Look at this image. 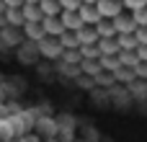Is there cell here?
<instances>
[{"label":"cell","mask_w":147,"mask_h":142,"mask_svg":"<svg viewBox=\"0 0 147 142\" xmlns=\"http://www.w3.org/2000/svg\"><path fill=\"white\" fill-rule=\"evenodd\" d=\"M39 52H41V57H47V60H62L65 47H62L59 36H47V39L39 41Z\"/></svg>","instance_id":"6da1fadb"},{"label":"cell","mask_w":147,"mask_h":142,"mask_svg":"<svg viewBox=\"0 0 147 142\" xmlns=\"http://www.w3.org/2000/svg\"><path fill=\"white\" fill-rule=\"evenodd\" d=\"M98 10L103 18H116L124 13V3L121 0H98Z\"/></svg>","instance_id":"7a4b0ae2"},{"label":"cell","mask_w":147,"mask_h":142,"mask_svg":"<svg viewBox=\"0 0 147 142\" xmlns=\"http://www.w3.org/2000/svg\"><path fill=\"white\" fill-rule=\"evenodd\" d=\"M59 18H62V23H65L67 31H80V28L85 26L83 18H80V10H62Z\"/></svg>","instance_id":"3957f363"},{"label":"cell","mask_w":147,"mask_h":142,"mask_svg":"<svg viewBox=\"0 0 147 142\" xmlns=\"http://www.w3.org/2000/svg\"><path fill=\"white\" fill-rule=\"evenodd\" d=\"M114 23H116V31H119V34H134V31L140 28L132 13H121V16H116Z\"/></svg>","instance_id":"277c9868"},{"label":"cell","mask_w":147,"mask_h":142,"mask_svg":"<svg viewBox=\"0 0 147 142\" xmlns=\"http://www.w3.org/2000/svg\"><path fill=\"white\" fill-rule=\"evenodd\" d=\"M44 31H47V36H62L67 28H65V23H62V18L59 16H44Z\"/></svg>","instance_id":"5b68a950"},{"label":"cell","mask_w":147,"mask_h":142,"mask_svg":"<svg viewBox=\"0 0 147 142\" xmlns=\"http://www.w3.org/2000/svg\"><path fill=\"white\" fill-rule=\"evenodd\" d=\"M80 18L85 26H98V21H103L98 5H80Z\"/></svg>","instance_id":"8992f818"},{"label":"cell","mask_w":147,"mask_h":142,"mask_svg":"<svg viewBox=\"0 0 147 142\" xmlns=\"http://www.w3.org/2000/svg\"><path fill=\"white\" fill-rule=\"evenodd\" d=\"M23 34H26L28 41H41V39H47V31H44V23H41V21H28V23L23 26Z\"/></svg>","instance_id":"52a82bcc"},{"label":"cell","mask_w":147,"mask_h":142,"mask_svg":"<svg viewBox=\"0 0 147 142\" xmlns=\"http://www.w3.org/2000/svg\"><path fill=\"white\" fill-rule=\"evenodd\" d=\"M0 39H3V44H8V47H21L23 41H21V34H18V28L16 26H5V28H0Z\"/></svg>","instance_id":"ba28073f"},{"label":"cell","mask_w":147,"mask_h":142,"mask_svg":"<svg viewBox=\"0 0 147 142\" xmlns=\"http://www.w3.org/2000/svg\"><path fill=\"white\" fill-rule=\"evenodd\" d=\"M5 21H8V26L23 28V26H26V16H23V8H8V10H5Z\"/></svg>","instance_id":"9c48e42d"},{"label":"cell","mask_w":147,"mask_h":142,"mask_svg":"<svg viewBox=\"0 0 147 142\" xmlns=\"http://www.w3.org/2000/svg\"><path fill=\"white\" fill-rule=\"evenodd\" d=\"M96 31H98V36H101V39H111V36H116V34H119V31H116L114 18H103V21H98Z\"/></svg>","instance_id":"30bf717a"},{"label":"cell","mask_w":147,"mask_h":142,"mask_svg":"<svg viewBox=\"0 0 147 142\" xmlns=\"http://www.w3.org/2000/svg\"><path fill=\"white\" fill-rule=\"evenodd\" d=\"M78 39H80V47H83V44H98V41H101L96 26H83V28L78 31Z\"/></svg>","instance_id":"8fae6325"},{"label":"cell","mask_w":147,"mask_h":142,"mask_svg":"<svg viewBox=\"0 0 147 142\" xmlns=\"http://www.w3.org/2000/svg\"><path fill=\"white\" fill-rule=\"evenodd\" d=\"M80 72L88 75V78H98V75L103 72L101 60H83V62H80Z\"/></svg>","instance_id":"7c38bea8"},{"label":"cell","mask_w":147,"mask_h":142,"mask_svg":"<svg viewBox=\"0 0 147 142\" xmlns=\"http://www.w3.org/2000/svg\"><path fill=\"white\" fill-rule=\"evenodd\" d=\"M114 75H116V83H124V85H132L137 80V70L134 67H119Z\"/></svg>","instance_id":"4fadbf2b"},{"label":"cell","mask_w":147,"mask_h":142,"mask_svg":"<svg viewBox=\"0 0 147 142\" xmlns=\"http://www.w3.org/2000/svg\"><path fill=\"white\" fill-rule=\"evenodd\" d=\"M23 16H26V23L28 21H44V13H41L39 3H26L23 5Z\"/></svg>","instance_id":"5bb4252c"},{"label":"cell","mask_w":147,"mask_h":142,"mask_svg":"<svg viewBox=\"0 0 147 142\" xmlns=\"http://www.w3.org/2000/svg\"><path fill=\"white\" fill-rule=\"evenodd\" d=\"M116 39H119V47L127 49V52H137V47H140L134 34H116Z\"/></svg>","instance_id":"9a60e30c"},{"label":"cell","mask_w":147,"mask_h":142,"mask_svg":"<svg viewBox=\"0 0 147 142\" xmlns=\"http://www.w3.org/2000/svg\"><path fill=\"white\" fill-rule=\"evenodd\" d=\"M98 47H101V54H119V52H121V47H119V39H116V36H111V39H101V41H98Z\"/></svg>","instance_id":"2e32d148"},{"label":"cell","mask_w":147,"mask_h":142,"mask_svg":"<svg viewBox=\"0 0 147 142\" xmlns=\"http://www.w3.org/2000/svg\"><path fill=\"white\" fill-rule=\"evenodd\" d=\"M101 67H103L106 72H116V70L121 67L119 54H101Z\"/></svg>","instance_id":"e0dca14e"},{"label":"cell","mask_w":147,"mask_h":142,"mask_svg":"<svg viewBox=\"0 0 147 142\" xmlns=\"http://www.w3.org/2000/svg\"><path fill=\"white\" fill-rule=\"evenodd\" d=\"M16 135V124L13 119H0V142H10Z\"/></svg>","instance_id":"ac0fdd59"},{"label":"cell","mask_w":147,"mask_h":142,"mask_svg":"<svg viewBox=\"0 0 147 142\" xmlns=\"http://www.w3.org/2000/svg\"><path fill=\"white\" fill-rule=\"evenodd\" d=\"M39 8H41L44 16H59V13H62V3H59V0H41Z\"/></svg>","instance_id":"d6986e66"},{"label":"cell","mask_w":147,"mask_h":142,"mask_svg":"<svg viewBox=\"0 0 147 142\" xmlns=\"http://www.w3.org/2000/svg\"><path fill=\"white\" fill-rule=\"evenodd\" d=\"M59 41H62V47H65V49H80L78 31H65V34L59 36Z\"/></svg>","instance_id":"ffe728a7"},{"label":"cell","mask_w":147,"mask_h":142,"mask_svg":"<svg viewBox=\"0 0 147 142\" xmlns=\"http://www.w3.org/2000/svg\"><path fill=\"white\" fill-rule=\"evenodd\" d=\"M119 60H121V67H137V65H140L137 52H127V49H121V52H119Z\"/></svg>","instance_id":"44dd1931"},{"label":"cell","mask_w":147,"mask_h":142,"mask_svg":"<svg viewBox=\"0 0 147 142\" xmlns=\"http://www.w3.org/2000/svg\"><path fill=\"white\" fill-rule=\"evenodd\" d=\"M80 52H83V60H101V47L98 44H83Z\"/></svg>","instance_id":"7402d4cb"},{"label":"cell","mask_w":147,"mask_h":142,"mask_svg":"<svg viewBox=\"0 0 147 142\" xmlns=\"http://www.w3.org/2000/svg\"><path fill=\"white\" fill-rule=\"evenodd\" d=\"M59 62L80 65V62H83V52H80V49H65V54H62V60H59Z\"/></svg>","instance_id":"603a6c76"},{"label":"cell","mask_w":147,"mask_h":142,"mask_svg":"<svg viewBox=\"0 0 147 142\" xmlns=\"http://www.w3.org/2000/svg\"><path fill=\"white\" fill-rule=\"evenodd\" d=\"M114 83H116V75H114V72H106V70L96 78V85H101V88H111Z\"/></svg>","instance_id":"cb8c5ba5"},{"label":"cell","mask_w":147,"mask_h":142,"mask_svg":"<svg viewBox=\"0 0 147 142\" xmlns=\"http://www.w3.org/2000/svg\"><path fill=\"white\" fill-rule=\"evenodd\" d=\"M121 3H124V10H129V13H134V10L147 5V0H121Z\"/></svg>","instance_id":"d4e9b609"},{"label":"cell","mask_w":147,"mask_h":142,"mask_svg":"<svg viewBox=\"0 0 147 142\" xmlns=\"http://www.w3.org/2000/svg\"><path fill=\"white\" fill-rule=\"evenodd\" d=\"M132 16H134L137 26H147V5H145V8H140V10H134Z\"/></svg>","instance_id":"484cf974"},{"label":"cell","mask_w":147,"mask_h":142,"mask_svg":"<svg viewBox=\"0 0 147 142\" xmlns=\"http://www.w3.org/2000/svg\"><path fill=\"white\" fill-rule=\"evenodd\" d=\"M62 3V10H80L83 0H59Z\"/></svg>","instance_id":"4316f807"},{"label":"cell","mask_w":147,"mask_h":142,"mask_svg":"<svg viewBox=\"0 0 147 142\" xmlns=\"http://www.w3.org/2000/svg\"><path fill=\"white\" fill-rule=\"evenodd\" d=\"M134 36H137L140 44H147V26H140V28L134 31Z\"/></svg>","instance_id":"83f0119b"},{"label":"cell","mask_w":147,"mask_h":142,"mask_svg":"<svg viewBox=\"0 0 147 142\" xmlns=\"http://www.w3.org/2000/svg\"><path fill=\"white\" fill-rule=\"evenodd\" d=\"M134 70H137V78H140V80H147V62H140Z\"/></svg>","instance_id":"f1b7e54d"},{"label":"cell","mask_w":147,"mask_h":142,"mask_svg":"<svg viewBox=\"0 0 147 142\" xmlns=\"http://www.w3.org/2000/svg\"><path fill=\"white\" fill-rule=\"evenodd\" d=\"M137 57H140V62H147V44L137 47Z\"/></svg>","instance_id":"f546056e"},{"label":"cell","mask_w":147,"mask_h":142,"mask_svg":"<svg viewBox=\"0 0 147 142\" xmlns=\"http://www.w3.org/2000/svg\"><path fill=\"white\" fill-rule=\"evenodd\" d=\"M5 5H8V8H23L26 0H5Z\"/></svg>","instance_id":"4dcf8cb0"},{"label":"cell","mask_w":147,"mask_h":142,"mask_svg":"<svg viewBox=\"0 0 147 142\" xmlns=\"http://www.w3.org/2000/svg\"><path fill=\"white\" fill-rule=\"evenodd\" d=\"M8 10V5H5V0H0V13H5Z\"/></svg>","instance_id":"1f68e13d"},{"label":"cell","mask_w":147,"mask_h":142,"mask_svg":"<svg viewBox=\"0 0 147 142\" xmlns=\"http://www.w3.org/2000/svg\"><path fill=\"white\" fill-rule=\"evenodd\" d=\"M83 5H98V0H83Z\"/></svg>","instance_id":"d6a6232c"},{"label":"cell","mask_w":147,"mask_h":142,"mask_svg":"<svg viewBox=\"0 0 147 142\" xmlns=\"http://www.w3.org/2000/svg\"><path fill=\"white\" fill-rule=\"evenodd\" d=\"M26 3H41V0H26Z\"/></svg>","instance_id":"836d02e7"}]
</instances>
